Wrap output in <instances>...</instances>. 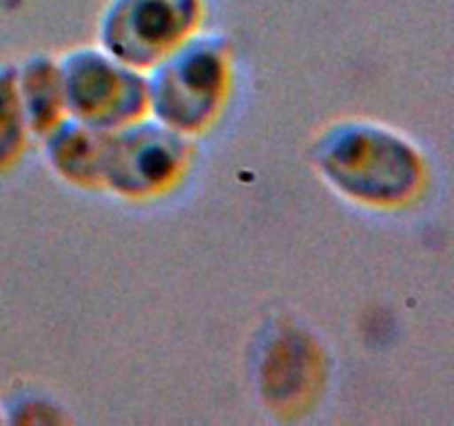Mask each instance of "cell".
Instances as JSON below:
<instances>
[{"instance_id":"52a82bcc","label":"cell","mask_w":454,"mask_h":426,"mask_svg":"<svg viewBox=\"0 0 454 426\" xmlns=\"http://www.w3.org/2000/svg\"><path fill=\"white\" fill-rule=\"evenodd\" d=\"M106 136V131L65 115L43 136L44 158L65 182L93 189L102 185Z\"/></svg>"},{"instance_id":"3957f363","label":"cell","mask_w":454,"mask_h":426,"mask_svg":"<svg viewBox=\"0 0 454 426\" xmlns=\"http://www.w3.org/2000/svg\"><path fill=\"white\" fill-rule=\"evenodd\" d=\"M191 154L189 136L146 114L109 131L100 186L127 200L160 198L184 178Z\"/></svg>"},{"instance_id":"30bf717a","label":"cell","mask_w":454,"mask_h":426,"mask_svg":"<svg viewBox=\"0 0 454 426\" xmlns=\"http://www.w3.org/2000/svg\"><path fill=\"white\" fill-rule=\"evenodd\" d=\"M4 422V415H3V406H0V424H3Z\"/></svg>"},{"instance_id":"6da1fadb","label":"cell","mask_w":454,"mask_h":426,"mask_svg":"<svg viewBox=\"0 0 454 426\" xmlns=\"http://www.w3.org/2000/svg\"><path fill=\"white\" fill-rule=\"evenodd\" d=\"M313 167L333 191L372 209L406 207L428 180V167L412 140L372 120L333 122L315 138Z\"/></svg>"},{"instance_id":"5b68a950","label":"cell","mask_w":454,"mask_h":426,"mask_svg":"<svg viewBox=\"0 0 454 426\" xmlns=\"http://www.w3.org/2000/svg\"><path fill=\"white\" fill-rule=\"evenodd\" d=\"M202 13V0H109L98 40L118 60L149 71L200 31Z\"/></svg>"},{"instance_id":"9c48e42d","label":"cell","mask_w":454,"mask_h":426,"mask_svg":"<svg viewBox=\"0 0 454 426\" xmlns=\"http://www.w3.org/2000/svg\"><path fill=\"white\" fill-rule=\"evenodd\" d=\"M18 67L0 65V173L9 171L25 154L31 140L25 111L18 96Z\"/></svg>"},{"instance_id":"7a4b0ae2","label":"cell","mask_w":454,"mask_h":426,"mask_svg":"<svg viewBox=\"0 0 454 426\" xmlns=\"http://www.w3.org/2000/svg\"><path fill=\"white\" fill-rule=\"evenodd\" d=\"M145 74L151 118L193 138L213 127L229 100L233 53L220 34L195 31Z\"/></svg>"},{"instance_id":"ba28073f","label":"cell","mask_w":454,"mask_h":426,"mask_svg":"<svg viewBox=\"0 0 454 426\" xmlns=\"http://www.w3.org/2000/svg\"><path fill=\"white\" fill-rule=\"evenodd\" d=\"M18 96L31 138H43L67 115L60 62L51 56H31L18 67Z\"/></svg>"},{"instance_id":"277c9868","label":"cell","mask_w":454,"mask_h":426,"mask_svg":"<svg viewBox=\"0 0 454 426\" xmlns=\"http://www.w3.org/2000/svg\"><path fill=\"white\" fill-rule=\"evenodd\" d=\"M67 115L115 131L149 114L146 74L98 47H78L60 60Z\"/></svg>"},{"instance_id":"8992f818","label":"cell","mask_w":454,"mask_h":426,"mask_svg":"<svg viewBox=\"0 0 454 426\" xmlns=\"http://www.w3.org/2000/svg\"><path fill=\"white\" fill-rule=\"evenodd\" d=\"M322 353L309 335L284 331L275 337L262 358V395L270 411H304L322 382Z\"/></svg>"}]
</instances>
